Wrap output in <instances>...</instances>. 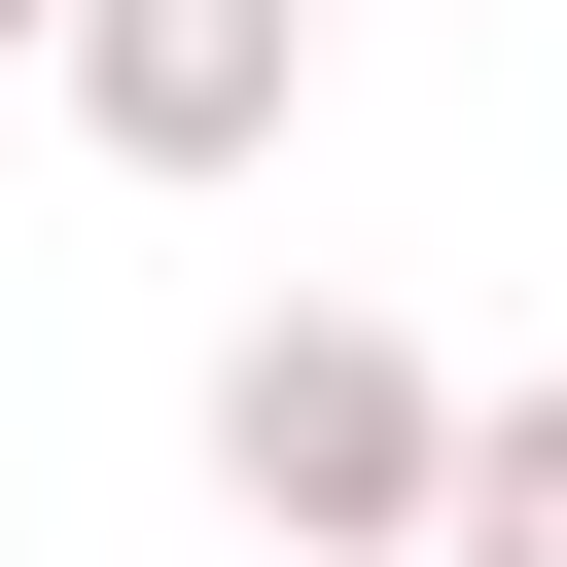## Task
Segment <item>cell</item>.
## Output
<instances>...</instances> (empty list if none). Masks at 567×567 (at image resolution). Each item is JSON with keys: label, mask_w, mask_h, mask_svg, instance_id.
<instances>
[{"label": "cell", "mask_w": 567, "mask_h": 567, "mask_svg": "<svg viewBox=\"0 0 567 567\" xmlns=\"http://www.w3.org/2000/svg\"><path fill=\"white\" fill-rule=\"evenodd\" d=\"M35 71H71V142H106V177H248V142L319 106V0H71Z\"/></svg>", "instance_id": "cell-2"}, {"label": "cell", "mask_w": 567, "mask_h": 567, "mask_svg": "<svg viewBox=\"0 0 567 567\" xmlns=\"http://www.w3.org/2000/svg\"><path fill=\"white\" fill-rule=\"evenodd\" d=\"M35 35H71V0H0V71H35Z\"/></svg>", "instance_id": "cell-4"}, {"label": "cell", "mask_w": 567, "mask_h": 567, "mask_svg": "<svg viewBox=\"0 0 567 567\" xmlns=\"http://www.w3.org/2000/svg\"><path fill=\"white\" fill-rule=\"evenodd\" d=\"M425 567H567V390H461V496H425Z\"/></svg>", "instance_id": "cell-3"}, {"label": "cell", "mask_w": 567, "mask_h": 567, "mask_svg": "<svg viewBox=\"0 0 567 567\" xmlns=\"http://www.w3.org/2000/svg\"><path fill=\"white\" fill-rule=\"evenodd\" d=\"M213 496H248L284 567H425V496H461V390H425L390 319H248V354H213Z\"/></svg>", "instance_id": "cell-1"}]
</instances>
